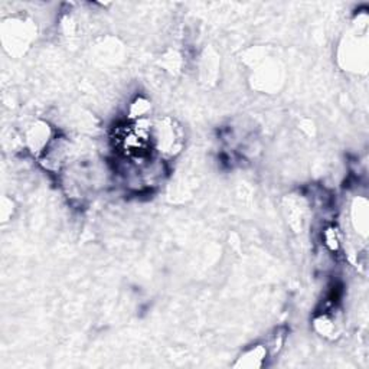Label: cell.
<instances>
[{"label": "cell", "mask_w": 369, "mask_h": 369, "mask_svg": "<svg viewBox=\"0 0 369 369\" xmlns=\"http://www.w3.org/2000/svg\"><path fill=\"white\" fill-rule=\"evenodd\" d=\"M286 339H287V329L286 328L274 329L273 333L267 337V340L264 342V345L267 347L270 358H273V356L280 354V351L283 349L284 343H286Z\"/></svg>", "instance_id": "9c48e42d"}, {"label": "cell", "mask_w": 369, "mask_h": 369, "mask_svg": "<svg viewBox=\"0 0 369 369\" xmlns=\"http://www.w3.org/2000/svg\"><path fill=\"white\" fill-rule=\"evenodd\" d=\"M270 358L267 347L264 343H256V345L244 349L239 356L237 358L234 368L238 369H260L265 365L267 359Z\"/></svg>", "instance_id": "5b68a950"}, {"label": "cell", "mask_w": 369, "mask_h": 369, "mask_svg": "<svg viewBox=\"0 0 369 369\" xmlns=\"http://www.w3.org/2000/svg\"><path fill=\"white\" fill-rule=\"evenodd\" d=\"M152 103L146 97L139 95L130 103L127 109V121H146L151 120Z\"/></svg>", "instance_id": "52a82bcc"}, {"label": "cell", "mask_w": 369, "mask_h": 369, "mask_svg": "<svg viewBox=\"0 0 369 369\" xmlns=\"http://www.w3.org/2000/svg\"><path fill=\"white\" fill-rule=\"evenodd\" d=\"M55 137L53 127L45 121H35L25 133V143L29 152L38 158L45 152L49 143Z\"/></svg>", "instance_id": "277c9868"}, {"label": "cell", "mask_w": 369, "mask_h": 369, "mask_svg": "<svg viewBox=\"0 0 369 369\" xmlns=\"http://www.w3.org/2000/svg\"><path fill=\"white\" fill-rule=\"evenodd\" d=\"M313 328L319 335L326 339H335L339 335V325L336 321V316L329 310L317 313L313 317Z\"/></svg>", "instance_id": "8992f818"}, {"label": "cell", "mask_w": 369, "mask_h": 369, "mask_svg": "<svg viewBox=\"0 0 369 369\" xmlns=\"http://www.w3.org/2000/svg\"><path fill=\"white\" fill-rule=\"evenodd\" d=\"M69 158V141L62 136H55L41 155L39 162L48 172L58 174L67 165Z\"/></svg>", "instance_id": "3957f363"}, {"label": "cell", "mask_w": 369, "mask_h": 369, "mask_svg": "<svg viewBox=\"0 0 369 369\" xmlns=\"http://www.w3.org/2000/svg\"><path fill=\"white\" fill-rule=\"evenodd\" d=\"M185 146V132L172 117H160L152 121V149L160 159L176 158Z\"/></svg>", "instance_id": "7a4b0ae2"}, {"label": "cell", "mask_w": 369, "mask_h": 369, "mask_svg": "<svg viewBox=\"0 0 369 369\" xmlns=\"http://www.w3.org/2000/svg\"><path fill=\"white\" fill-rule=\"evenodd\" d=\"M116 151L121 158L139 159L149 156L152 151V120L126 121L113 132Z\"/></svg>", "instance_id": "6da1fadb"}, {"label": "cell", "mask_w": 369, "mask_h": 369, "mask_svg": "<svg viewBox=\"0 0 369 369\" xmlns=\"http://www.w3.org/2000/svg\"><path fill=\"white\" fill-rule=\"evenodd\" d=\"M352 223L359 234L366 237L368 232V204L363 198H358L352 205Z\"/></svg>", "instance_id": "ba28073f"}, {"label": "cell", "mask_w": 369, "mask_h": 369, "mask_svg": "<svg viewBox=\"0 0 369 369\" xmlns=\"http://www.w3.org/2000/svg\"><path fill=\"white\" fill-rule=\"evenodd\" d=\"M323 242H325V245H326L329 251H332V253L339 251V249H340V237H339V231L333 225H329V227L325 228V231H323Z\"/></svg>", "instance_id": "30bf717a"}]
</instances>
